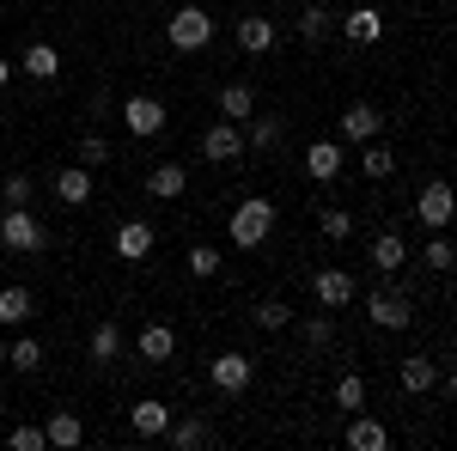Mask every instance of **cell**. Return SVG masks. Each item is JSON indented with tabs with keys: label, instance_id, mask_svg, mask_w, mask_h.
Masks as SVG:
<instances>
[{
	"label": "cell",
	"instance_id": "40",
	"mask_svg": "<svg viewBox=\"0 0 457 451\" xmlns=\"http://www.w3.org/2000/svg\"><path fill=\"white\" fill-rule=\"evenodd\" d=\"M104 159H110L104 135H79V165H104Z\"/></svg>",
	"mask_w": 457,
	"mask_h": 451
},
{
	"label": "cell",
	"instance_id": "22",
	"mask_svg": "<svg viewBox=\"0 0 457 451\" xmlns=\"http://www.w3.org/2000/svg\"><path fill=\"white\" fill-rule=\"evenodd\" d=\"M165 439H171L177 451H202L213 439V427L202 415H183V421H171V427H165Z\"/></svg>",
	"mask_w": 457,
	"mask_h": 451
},
{
	"label": "cell",
	"instance_id": "3",
	"mask_svg": "<svg viewBox=\"0 0 457 451\" xmlns=\"http://www.w3.org/2000/svg\"><path fill=\"white\" fill-rule=\"evenodd\" d=\"M0 244L19 250V256H37V250L49 244V232H43V220H37L31 208H6L0 213Z\"/></svg>",
	"mask_w": 457,
	"mask_h": 451
},
{
	"label": "cell",
	"instance_id": "13",
	"mask_svg": "<svg viewBox=\"0 0 457 451\" xmlns=\"http://www.w3.org/2000/svg\"><path fill=\"white\" fill-rule=\"evenodd\" d=\"M129 427H135V439H165V427H171V409H165L159 397H141V403L129 409Z\"/></svg>",
	"mask_w": 457,
	"mask_h": 451
},
{
	"label": "cell",
	"instance_id": "5",
	"mask_svg": "<svg viewBox=\"0 0 457 451\" xmlns=\"http://www.w3.org/2000/svg\"><path fill=\"white\" fill-rule=\"evenodd\" d=\"M122 122H129L135 140H153V135H165V104L146 98V92H129V98H122Z\"/></svg>",
	"mask_w": 457,
	"mask_h": 451
},
{
	"label": "cell",
	"instance_id": "38",
	"mask_svg": "<svg viewBox=\"0 0 457 451\" xmlns=\"http://www.w3.org/2000/svg\"><path fill=\"white\" fill-rule=\"evenodd\" d=\"M256 323H262V330H287V323H293V305H287V299H262V305H256Z\"/></svg>",
	"mask_w": 457,
	"mask_h": 451
},
{
	"label": "cell",
	"instance_id": "34",
	"mask_svg": "<svg viewBox=\"0 0 457 451\" xmlns=\"http://www.w3.org/2000/svg\"><path fill=\"white\" fill-rule=\"evenodd\" d=\"M299 336H305V347H329V342H336V317H329V312L305 317V330H299Z\"/></svg>",
	"mask_w": 457,
	"mask_h": 451
},
{
	"label": "cell",
	"instance_id": "10",
	"mask_svg": "<svg viewBox=\"0 0 457 451\" xmlns=\"http://www.w3.org/2000/svg\"><path fill=\"white\" fill-rule=\"evenodd\" d=\"M366 317H372L378 330H409V323H415L409 299H403L396 287H390V293H372V299H366Z\"/></svg>",
	"mask_w": 457,
	"mask_h": 451
},
{
	"label": "cell",
	"instance_id": "11",
	"mask_svg": "<svg viewBox=\"0 0 457 451\" xmlns=\"http://www.w3.org/2000/svg\"><path fill=\"white\" fill-rule=\"evenodd\" d=\"M342 37L360 43V49H372V43L385 37V13H378V6H353V13H342Z\"/></svg>",
	"mask_w": 457,
	"mask_h": 451
},
{
	"label": "cell",
	"instance_id": "26",
	"mask_svg": "<svg viewBox=\"0 0 457 451\" xmlns=\"http://www.w3.org/2000/svg\"><path fill=\"white\" fill-rule=\"evenodd\" d=\"M43 439H49L55 451H68V446H79V439H86V427H79V415H73V409H55V415H49V427H43Z\"/></svg>",
	"mask_w": 457,
	"mask_h": 451
},
{
	"label": "cell",
	"instance_id": "19",
	"mask_svg": "<svg viewBox=\"0 0 457 451\" xmlns=\"http://www.w3.org/2000/svg\"><path fill=\"white\" fill-rule=\"evenodd\" d=\"M135 354H141L146 366L171 360V354H177V330H171V323H146V330H141V342H135Z\"/></svg>",
	"mask_w": 457,
	"mask_h": 451
},
{
	"label": "cell",
	"instance_id": "41",
	"mask_svg": "<svg viewBox=\"0 0 457 451\" xmlns=\"http://www.w3.org/2000/svg\"><path fill=\"white\" fill-rule=\"evenodd\" d=\"M12 73H19V68H12V62H6V55H0V86H6V79H12Z\"/></svg>",
	"mask_w": 457,
	"mask_h": 451
},
{
	"label": "cell",
	"instance_id": "29",
	"mask_svg": "<svg viewBox=\"0 0 457 451\" xmlns=\"http://www.w3.org/2000/svg\"><path fill=\"white\" fill-rule=\"evenodd\" d=\"M329 31H336V19H329L323 6H305V13H299V43H305V49H317Z\"/></svg>",
	"mask_w": 457,
	"mask_h": 451
},
{
	"label": "cell",
	"instance_id": "23",
	"mask_svg": "<svg viewBox=\"0 0 457 451\" xmlns=\"http://www.w3.org/2000/svg\"><path fill=\"white\" fill-rule=\"evenodd\" d=\"M220 116H226V122H245V116H256V92H250L245 79L220 86Z\"/></svg>",
	"mask_w": 457,
	"mask_h": 451
},
{
	"label": "cell",
	"instance_id": "39",
	"mask_svg": "<svg viewBox=\"0 0 457 451\" xmlns=\"http://www.w3.org/2000/svg\"><path fill=\"white\" fill-rule=\"evenodd\" d=\"M421 263H427V269H433V275H445V269H452V244H445V238H427Z\"/></svg>",
	"mask_w": 457,
	"mask_h": 451
},
{
	"label": "cell",
	"instance_id": "36",
	"mask_svg": "<svg viewBox=\"0 0 457 451\" xmlns=\"http://www.w3.org/2000/svg\"><path fill=\"white\" fill-rule=\"evenodd\" d=\"M0 202H6V208H31V177L12 171L6 183H0Z\"/></svg>",
	"mask_w": 457,
	"mask_h": 451
},
{
	"label": "cell",
	"instance_id": "42",
	"mask_svg": "<svg viewBox=\"0 0 457 451\" xmlns=\"http://www.w3.org/2000/svg\"><path fill=\"white\" fill-rule=\"evenodd\" d=\"M0 372H6V342H0Z\"/></svg>",
	"mask_w": 457,
	"mask_h": 451
},
{
	"label": "cell",
	"instance_id": "33",
	"mask_svg": "<svg viewBox=\"0 0 457 451\" xmlns=\"http://www.w3.org/2000/svg\"><path fill=\"white\" fill-rule=\"evenodd\" d=\"M336 409H366V379H360V372H342V379H336Z\"/></svg>",
	"mask_w": 457,
	"mask_h": 451
},
{
	"label": "cell",
	"instance_id": "4",
	"mask_svg": "<svg viewBox=\"0 0 457 451\" xmlns=\"http://www.w3.org/2000/svg\"><path fill=\"white\" fill-rule=\"evenodd\" d=\"M202 159H208V165H238V159H245V122H226V116H220L208 135H202Z\"/></svg>",
	"mask_w": 457,
	"mask_h": 451
},
{
	"label": "cell",
	"instance_id": "25",
	"mask_svg": "<svg viewBox=\"0 0 457 451\" xmlns=\"http://www.w3.org/2000/svg\"><path fill=\"white\" fill-rule=\"evenodd\" d=\"M19 73H31V79H55V73H62L55 43H25V62H19Z\"/></svg>",
	"mask_w": 457,
	"mask_h": 451
},
{
	"label": "cell",
	"instance_id": "37",
	"mask_svg": "<svg viewBox=\"0 0 457 451\" xmlns=\"http://www.w3.org/2000/svg\"><path fill=\"white\" fill-rule=\"evenodd\" d=\"M348 232H353V213L348 208H323V238H329V244H348Z\"/></svg>",
	"mask_w": 457,
	"mask_h": 451
},
{
	"label": "cell",
	"instance_id": "28",
	"mask_svg": "<svg viewBox=\"0 0 457 451\" xmlns=\"http://www.w3.org/2000/svg\"><path fill=\"white\" fill-rule=\"evenodd\" d=\"M31 287H0V323H31Z\"/></svg>",
	"mask_w": 457,
	"mask_h": 451
},
{
	"label": "cell",
	"instance_id": "12",
	"mask_svg": "<svg viewBox=\"0 0 457 451\" xmlns=\"http://www.w3.org/2000/svg\"><path fill=\"white\" fill-rule=\"evenodd\" d=\"M305 177L312 183H336L342 177V140H312L305 146Z\"/></svg>",
	"mask_w": 457,
	"mask_h": 451
},
{
	"label": "cell",
	"instance_id": "14",
	"mask_svg": "<svg viewBox=\"0 0 457 451\" xmlns=\"http://www.w3.org/2000/svg\"><path fill=\"white\" fill-rule=\"evenodd\" d=\"M116 256H122V263H146V256H153V226H146V220H122V226H116Z\"/></svg>",
	"mask_w": 457,
	"mask_h": 451
},
{
	"label": "cell",
	"instance_id": "35",
	"mask_svg": "<svg viewBox=\"0 0 457 451\" xmlns=\"http://www.w3.org/2000/svg\"><path fill=\"white\" fill-rule=\"evenodd\" d=\"M6 446H12V451H43L49 439H43V427H31V421H19V427H6Z\"/></svg>",
	"mask_w": 457,
	"mask_h": 451
},
{
	"label": "cell",
	"instance_id": "6",
	"mask_svg": "<svg viewBox=\"0 0 457 451\" xmlns=\"http://www.w3.org/2000/svg\"><path fill=\"white\" fill-rule=\"evenodd\" d=\"M208 379H213V390H226V397H245L250 379H256V360L232 347V354H220V360L208 366Z\"/></svg>",
	"mask_w": 457,
	"mask_h": 451
},
{
	"label": "cell",
	"instance_id": "7",
	"mask_svg": "<svg viewBox=\"0 0 457 451\" xmlns=\"http://www.w3.org/2000/svg\"><path fill=\"white\" fill-rule=\"evenodd\" d=\"M415 220H421L427 232H445L452 226V183L445 177H433L421 196H415Z\"/></svg>",
	"mask_w": 457,
	"mask_h": 451
},
{
	"label": "cell",
	"instance_id": "43",
	"mask_svg": "<svg viewBox=\"0 0 457 451\" xmlns=\"http://www.w3.org/2000/svg\"><path fill=\"white\" fill-rule=\"evenodd\" d=\"M0 409H6V403H0Z\"/></svg>",
	"mask_w": 457,
	"mask_h": 451
},
{
	"label": "cell",
	"instance_id": "2",
	"mask_svg": "<svg viewBox=\"0 0 457 451\" xmlns=\"http://www.w3.org/2000/svg\"><path fill=\"white\" fill-rule=\"evenodd\" d=\"M165 37H171L177 55H195V49H208V43H213V19H208V6H177L171 25H165Z\"/></svg>",
	"mask_w": 457,
	"mask_h": 451
},
{
	"label": "cell",
	"instance_id": "24",
	"mask_svg": "<svg viewBox=\"0 0 457 451\" xmlns=\"http://www.w3.org/2000/svg\"><path fill=\"white\" fill-rule=\"evenodd\" d=\"M238 49L245 55H269L275 49V19H238Z\"/></svg>",
	"mask_w": 457,
	"mask_h": 451
},
{
	"label": "cell",
	"instance_id": "27",
	"mask_svg": "<svg viewBox=\"0 0 457 451\" xmlns=\"http://www.w3.org/2000/svg\"><path fill=\"white\" fill-rule=\"evenodd\" d=\"M86 354H92L98 366L122 360V330H116V323H98V330H92V342H86Z\"/></svg>",
	"mask_w": 457,
	"mask_h": 451
},
{
	"label": "cell",
	"instance_id": "18",
	"mask_svg": "<svg viewBox=\"0 0 457 451\" xmlns=\"http://www.w3.org/2000/svg\"><path fill=\"white\" fill-rule=\"evenodd\" d=\"M287 140V116H245V146L256 153H275Z\"/></svg>",
	"mask_w": 457,
	"mask_h": 451
},
{
	"label": "cell",
	"instance_id": "9",
	"mask_svg": "<svg viewBox=\"0 0 457 451\" xmlns=\"http://www.w3.org/2000/svg\"><path fill=\"white\" fill-rule=\"evenodd\" d=\"M336 129H342V140H378L385 135V116H378V104H348L342 116H336Z\"/></svg>",
	"mask_w": 457,
	"mask_h": 451
},
{
	"label": "cell",
	"instance_id": "21",
	"mask_svg": "<svg viewBox=\"0 0 457 451\" xmlns=\"http://www.w3.org/2000/svg\"><path fill=\"white\" fill-rule=\"evenodd\" d=\"M396 379H403V390H409V397H427V390H433V379H439V366H433L427 354H409V360L396 366Z\"/></svg>",
	"mask_w": 457,
	"mask_h": 451
},
{
	"label": "cell",
	"instance_id": "20",
	"mask_svg": "<svg viewBox=\"0 0 457 451\" xmlns=\"http://www.w3.org/2000/svg\"><path fill=\"white\" fill-rule=\"evenodd\" d=\"M403 263H409V244H403V232H378V238H372V269H378V275H396Z\"/></svg>",
	"mask_w": 457,
	"mask_h": 451
},
{
	"label": "cell",
	"instance_id": "16",
	"mask_svg": "<svg viewBox=\"0 0 457 451\" xmlns=\"http://www.w3.org/2000/svg\"><path fill=\"white\" fill-rule=\"evenodd\" d=\"M55 196H62L68 208H86V202H92V165H62V171H55Z\"/></svg>",
	"mask_w": 457,
	"mask_h": 451
},
{
	"label": "cell",
	"instance_id": "15",
	"mask_svg": "<svg viewBox=\"0 0 457 451\" xmlns=\"http://www.w3.org/2000/svg\"><path fill=\"white\" fill-rule=\"evenodd\" d=\"M348 446L353 451H385L390 446V427L378 415H366V409H353V421H348Z\"/></svg>",
	"mask_w": 457,
	"mask_h": 451
},
{
	"label": "cell",
	"instance_id": "17",
	"mask_svg": "<svg viewBox=\"0 0 457 451\" xmlns=\"http://www.w3.org/2000/svg\"><path fill=\"white\" fill-rule=\"evenodd\" d=\"M183 189H189V171H183L177 159H165V165L146 171V196H159V202H177Z\"/></svg>",
	"mask_w": 457,
	"mask_h": 451
},
{
	"label": "cell",
	"instance_id": "8",
	"mask_svg": "<svg viewBox=\"0 0 457 451\" xmlns=\"http://www.w3.org/2000/svg\"><path fill=\"white\" fill-rule=\"evenodd\" d=\"M312 293H317V305L323 312H342V305H353V275L348 269H317V280H312Z\"/></svg>",
	"mask_w": 457,
	"mask_h": 451
},
{
	"label": "cell",
	"instance_id": "1",
	"mask_svg": "<svg viewBox=\"0 0 457 451\" xmlns=\"http://www.w3.org/2000/svg\"><path fill=\"white\" fill-rule=\"evenodd\" d=\"M226 232H232L238 250H256V244L275 232V202H269V196H245V202L232 208V220H226Z\"/></svg>",
	"mask_w": 457,
	"mask_h": 451
},
{
	"label": "cell",
	"instance_id": "31",
	"mask_svg": "<svg viewBox=\"0 0 457 451\" xmlns=\"http://www.w3.org/2000/svg\"><path fill=\"white\" fill-rule=\"evenodd\" d=\"M183 263H189V275H195V280H213V275H220V269H226V256H220L213 244H195V250H189Z\"/></svg>",
	"mask_w": 457,
	"mask_h": 451
},
{
	"label": "cell",
	"instance_id": "32",
	"mask_svg": "<svg viewBox=\"0 0 457 451\" xmlns=\"http://www.w3.org/2000/svg\"><path fill=\"white\" fill-rule=\"evenodd\" d=\"M37 366H43V347H37L31 336H25V342H12V347H6V372H25V379H31Z\"/></svg>",
	"mask_w": 457,
	"mask_h": 451
},
{
	"label": "cell",
	"instance_id": "30",
	"mask_svg": "<svg viewBox=\"0 0 457 451\" xmlns=\"http://www.w3.org/2000/svg\"><path fill=\"white\" fill-rule=\"evenodd\" d=\"M360 171H366V177H378V183H385V177L396 171V153H390L385 140H366V153H360Z\"/></svg>",
	"mask_w": 457,
	"mask_h": 451
}]
</instances>
